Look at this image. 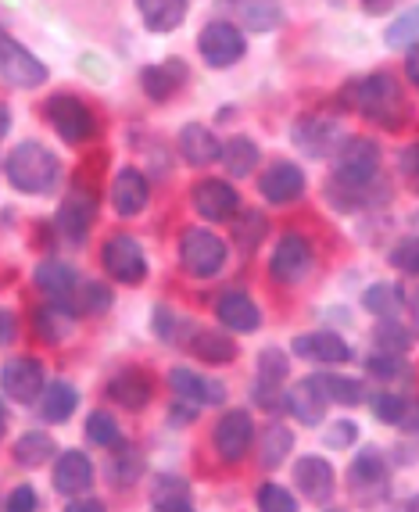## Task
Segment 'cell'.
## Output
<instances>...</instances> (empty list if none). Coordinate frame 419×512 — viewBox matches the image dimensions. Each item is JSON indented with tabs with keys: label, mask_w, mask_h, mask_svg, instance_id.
I'll return each instance as SVG.
<instances>
[{
	"label": "cell",
	"mask_w": 419,
	"mask_h": 512,
	"mask_svg": "<svg viewBox=\"0 0 419 512\" xmlns=\"http://www.w3.org/2000/svg\"><path fill=\"white\" fill-rule=\"evenodd\" d=\"M4 172H8L11 187L22 194H51L61 180V162L40 140H22L4 158Z\"/></svg>",
	"instance_id": "obj_1"
},
{
	"label": "cell",
	"mask_w": 419,
	"mask_h": 512,
	"mask_svg": "<svg viewBox=\"0 0 419 512\" xmlns=\"http://www.w3.org/2000/svg\"><path fill=\"white\" fill-rule=\"evenodd\" d=\"M348 104L351 108H359L366 119H377L384 126H398L394 115H402L405 101H402V86L398 79L387 76V72H373L366 79H355L348 86Z\"/></svg>",
	"instance_id": "obj_2"
},
{
	"label": "cell",
	"mask_w": 419,
	"mask_h": 512,
	"mask_svg": "<svg viewBox=\"0 0 419 512\" xmlns=\"http://www.w3.org/2000/svg\"><path fill=\"white\" fill-rule=\"evenodd\" d=\"M380 176V147L366 137H355L337 151L334 183L351 190H369Z\"/></svg>",
	"instance_id": "obj_3"
},
{
	"label": "cell",
	"mask_w": 419,
	"mask_h": 512,
	"mask_svg": "<svg viewBox=\"0 0 419 512\" xmlns=\"http://www.w3.org/2000/svg\"><path fill=\"white\" fill-rule=\"evenodd\" d=\"M43 115L51 122V129L58 133L65 144H86V140L97 133V122H94V111L86 108L79 97L72 94H58L51 101L43 104Z\"/></svg>",
	"instance_id": "obj_4"
},
{
	"label": "cell",
	"mask_w": 419,
	"mask_h": 512,
	"mask_svg": "<svg viewBox=\"0 0 419 512\" xmlns=\"http://www.w3.org/2000/svg\"><path fill=\"white\" fill-rule=\"evenodd\" d=\"M180 262L194 280H208L226 265V244L208 230H187L180 240Z\"/></svg>",
	"instance_id": "obj_5"
},
{
	"label": "cell",
	"mask_w": 419,
	"mask_h": 512,
	"mask_svg": "<svg viewBox=\"0 0 419 512\" xmlns=\"http://www.w3.org/2000/svg\"><path fill=\"white\" fill-rule=\"evenodd\" d=\"M197 51H201L205 65H212V69H230V65H237L244 58L248 40L230 22H208L201 29V36H197Z\"/></svg>",
	"instance_id": "obj_6"
},
{
	"label": "cell",
	"mask_w": 419,
	"mask_h": 512,
	"mask_svg": "<svg viewBox=\"0 0 419 512\" xmlns=\"http://www.w3.org/2000/svg\"><path fill=\"white\" fill-rule=\"evenodd\" d=\"M104 269L112 276L115 283H144L147 276V258H144V248H140L137 240L126 237V233H115V237L104 240Z\"/></svg>",
	"instance_id": "obj_7"
},
{
	"label": "cell",
	"mask_w": 419,
	"mask_h": 512,
	"mask_svg": "<svg viewBox=\"0 0 419 512\" xmlns=\"http://www.w3.org/2000/svg\"><path fill=\"white\" fill-rule=\"evenodd\" d=\"M0 76L11 90H33V86L47 83V65L40 58L22 47L15 36H4V47H0Z\"/></svg>",
	"instance_id": "obj_8"
},
{
	"label": "cell",
	"mask_w": 419,
	"mask_h": 512,
	"mask_svg": "<svg viewBox=\"0 0 419 512\" xmlns=\"http://www.w3.org/2000/svg\"><path fill=\"white\" fill-rule=\"evenodd\" d=\"M0 384H4V394H8V402L18 405H29V402H40L43 394V362L33 359V355H15V359L4 362L0 369Z\"/></svg>",
	"instance_id": "obj_9"
},
{
	"label": "cell",
	"mask_w": 419,
	"mask_h": 512,
	"mask_svg": "<svg viewBox=\"0 0 419 512\" xmlns=\"http://www.w3.org/2000/svg\"><path fill=\"white\" fill-rule=\"evenodd\" d=\"M255 384H251V398H255L262 409H276L283 405V384H287V351L280 348H266L258 351L255 362Z\"/></svg>",
	"instance_id": "obj_10"
},
{
	"label": "cell",
	"mask_w": 419,
	"mask_h": 512,
	"mask_svg": "<svg viewBox=\"0 0 419 512\" xmlns=\"http://www.w3.org/2000/svg\"><path fill=\"white\" fill-rule=\"evenodd\" d=\"M294 144L312 158H330L344 147V126L330 115H308L294 126Z\"/></svg>",
	"instance_id": "obj_11"
},
{
	"label": "cell",
	"mask_w": 419,
	"mask_h": 512,
	"mask_svg": "<svg viewBox=\"0 0 419 512\" xmlns=\"http://www.w3.org/2000/svg\"><path fill=\"white\" fill-rule=\"evenodd\" d=\"M251 441H255V423H251L248 412L233 409L215 423L212 444H215V455L223 462H240L251 452Z\"/></svg>",
	"instance_id": "obj_12"
},
{
	"label": "cell",
	"mask_w": 419,
	"mask_h": 512,
	"mask_svg": "<svg viewBox=\"0 0 419 512\" xmlns=\"http://www.w3.org/2000/svg\"><path fill=\"white\" fill-rule=\"evenodd\" d=\"M94 215H97L94 194L83 187H72L58 208V233L69 240V244H83L90 226H94Z\"/></svg>",
	"instance_id": "obj_13"
},
{
	"label": "cell",
	"mask_w": 419,
	"mask_h": 512,
	"mask_svg": "<svg viewBox=\"0 0 419 512\" xmlns=\"http://www.w3.org/2000/svg\"><path fill=\"white\" fill-rule=\"evenodd\" d=\"M36 287H40V294L47 301L79 312V287H83V283H79V276H76L72 265L58 262V258L40 262V269H36Z\"/></svg>",
	"instance_id": "obj_14"
},
{
	"label": "cell",
	"mask_w": 419,
	"mask_h": 512,
	"mask_svg": "<svg viewBox=\"0 0 419 512\" xmlns=\"http://www.w3.org/2000/svg\"><path fill=\"white\" fill-rule=\"evenodd\" d=\"M190 201H194L197 215L208 222H226L230 215H237L240 194L223 180H201L190 190Z\"/></svg>",
	"instance_id": "obj_15"
},
{
	"label": "cell",
	"mask_w": 419,
	"mask_h": 512,
	"mask_svg": "<svg viewBox=\"0 0 419 512\" xmlns=\"http://www.w3.org/2000/svg\"><path fill=\"white\" fill-rule=\"evenodd\" d=\"M294 487H298L308 502L326 505L334 498V487H337L334 466L326 459H319V455H305V459L294 462Z\"/></svg>",
	"instance_id": "obj_16"
},
{
	"label": "cell",
	"mask_w": 419,
	"mask_h": 512,
	"mask_svg": "<svg viewBox=\"0 0 419 512\" xmlns=\"http://www.w3.org/2000/svg\"><path fill=\"white\" fill-rule=\"evenodd\" d=\"M308 265H312L308 240L298 237V233H287V237H280L273 258H269V273H273L276 283H298L308 273Z\"/></svg>",
	"instance_id": "obj_17"
},
{
	"label": "cell",
	"mask_w": 419,
	"mask_h": 512,
	"mask_svg": "<svg viewBox=\"0 0 419 512\" xmlns=\"http://www.w3.org/2000/svg\"><path fill=\"white\" fill-rule=\"evenodd\" d=\"M258 190H262L269 205H291V201H298L305 194V172L291 162H276L269 165V172H262Z\"/></svg>",
	"instance_id": "obj_18"
},
{
	"label": "cell",
	"mask_w": 419,
	"mask_h": 512,
	"mask_svg": "<svg viewBox=\"0 0 419 512\" xmlns=\"http://www.w3.org/2000/svg\"><path fill=\"white\" fill-rule=\"evenodd\" d=\"M326 405H330V398H326V391L319 387L316 376H312V380H301V384H294L291 391L283 394V409L291 412L298 423H305V427L323 423Z\"/></svg>",
	"instance_id": "obj_19"
},
{
	"label": "cell",
	"mask_w": 419,
	"mask_h": 512,
	"mask_svg": "<svg viewBox=\"0 0 419 512\" xmlns=\"http://www.w3.org/2000/svg\"><path fill=\"white\" fill-rule=\"evenodd\" d=\"M215 316L219 323L230 326L233 333H255L262 326V308L248 298L244 291H226L215 301Z\"/></svg>",
	"instance_id": "obj_20"
},
{
	"label": "cell",
	"mask_w": 419,
	"mask_h": 512,
	"mask_svg": "<svg viewBox=\"0 0 419 512\" xmlns=\"http://www.w3.org/2000/svg\"><path fill=\"white\" fill-rule=\"evenodd\" d=\"M151 201V187H147V176L137 169H122L112 180V208L126 219L140 215Z\"/></svg>",
	"instance_id": "obj_21"
},
{
	"label": "cell",
	"mask_w": 419,
	"mask_h": 512,
	"mask_svg": "<svg viewBox=\"0 0 419 512\" xmlns=\"http://www.w3.org/2000/svg\"><path fill=\"white\" fill-rule=\"evenodd\" d=\"M151 380H147V373H140V369H119V373L108 380V398L112 402H119L122 409L129 412H140L151 405Z\"/></svg>",
	"instance_id": "obj_22"
},
{
	"label": "cell",
	"mask_w": 419,
	"mask_h": 512,
	"mask_svg": "<svg viewBox=\"0 0 419 512\" xmlns=\"http://www.w3.org/2000/svg\"><path fill=\"white\" fill-rule=\"evenodd\" d=\"M180 154L183 162L194 165V169H205V165H212L215 158H223V144L215 140V133L208 126H201V122H190V126L180 129Z\"/></svg>",
	"instance_id": "obj_23"
},
{
	"label": "cell",
	"mask_w": 419,
	"mask_h": 512,
	"mask_svg": "<svg viewBox=\"0 0 419 512\" xmlns=\"http://www.w3.org/2000/svg\"><path fill=\"white\" fill-rule=\"evenodd\" d=\"M294 355L308 362H323V366H341L351 359V348L337 333H301L294 337Z\"/></svg>",
	"instance_id": "obj_24"
},
{
	"label": "cell",
	"mask_w": 419,
	"mask_h": 512,
	"mask_svg": "<svg viewBox=\"0 0 419 512\" xmlns=\"http://www.w3.org/2000/svg\"><path fill=\"white\" fill-rule=\"evenodd\" d=\"M90 484H94V462L83 452H61L58 466H54V487L61 495H86Z\"/></svg>",
	"instance_id": "obj_25"
},
{
	"label": "cell",
	"mask_w": 419,
	"mask_h": 512,
	"mask_svg": "<svg viewBox=\"0 0 419 512\" xmlns=\"http://www.w3.org/2000/svg\"><path fill=\"white\" fill-rule=\"evenodd\" d=\"M169 387L180 394V402L194 405V409L223 402V387L212 384V380H205L201 373H190V369H183V366L169 369Z\"/></svg>",
	"instance_id": "obj_26"
},
{
	"label": "cell",
	"mask_w": 419,
	"mask_h": 512,
	"mask_svg": "<svg viewBox=\"0 0 419 512\" xmlns=\"http://www.w3.org/2000/svg\"><path fill=\"white\" fill-rule=\"evenodd\" d=\"M183 79H187V65H180V61H165V65H151V69L140 72L144 94L151 97V101H169V97L180 90Z\"/></svg>",
	"instance_id": "obj_27"
},
{
	"label": "cell",
	"mask_w": 419,
	"mask_h": 512,
	"mask_svg": "<svg viewBox=\"0 0 419 512\" xmlns=\"http://www.w3.org/2000/svg\"><path fill=\"white\" fill-rule=\"evenodd\" d=\"M137 11L151 33H172L187 18V0H137Z\"/></svg>",
	"instance_id": "obj_28"
},
{
	"label": "cell",
	"mask_w": 419,
	"mask_h": 512,
	"mask_svg": "<svg viewBox=\"0 0 419 512\" xmlns=\"http://www.w3.org/2000/svg\"><path fill=\"white\" fill-rule=\"evenodd\" d=\"M76 405H79V391L72 384H65V380H54L40 394V416L47 423H65L76 412Z\"/></svg>",
	"instance_id": "obj_29"
},
{
	"label": "cell",
	"mask_w": 419,
	"mask_h": 512,
	"mask_svg": "<svg viewBox=\"0 0 419 512\" xmlns=\"http://www.w3.org/2000/svg\"><path fill=\"white\" fill-rule=\"evenodd\" d=\"M190 351H194L201 362H212V366H226V362L237 359V344H233L226 333H215V330L190 333Z\"/></svg>",
	"instance_id": "obj_30"
},
{
	"label": "cell",
	"mask_w": 419,
	"mask_h": 512,
	"mask_svg": "<svg viewBox=\"0 0 419 512\" xmlns=\"http://www.w3.org/2000/svg\"><path fill=\"white\" fill-rule=\"evenodd\" d=\"M151 505H154V509H162V512H187V509H194V498H190L187 480L169 477V473L154 477Z\"/></svg>",
	"instance_id": "obj_31"
},
{
	"label": "cell",
	"mask_w": 419,
	"mask_h": 512,
	"mask_svg": "<svg viewBox=\"0 0 419 512\" xmlns=\"http://www.w3.org/2000/svg\"><path fill=\"white\" fill-rule=\"evenodd\" d=\"M351 487L355 491H373V487H384L387 484V462L384 455L377 452V448H366V452H359V459L351 462V473H348Z\"/></svg>",
	"instance_id": "obj_32"
},
{
	"label": "cell",
	"mask_w": 419,
	"mask_h": 512,
	"mask_svg": "<svg viewBox=\"0 0 419 512\" xmlns=\"http://www.w3.org/2000/svg\"><path fill=\"white\" fill-rule=\"evenodd\" d=\"M76 316L79 312L51 301V305H43L40 312H36V330H40V337L47 344H61L72 333V326H76Z\"/></svg>",
	"instance_id": "obj_33"
},
{
	"label": "cell",
	"mask_w": 419,
	"mask_h": 512,
	"mask_svg": "<svg viewBox=\"0 0 419 512\" xmlns=\"http://www.w3.org/2000/svg\"><path fill=\"white\" fill-rule=\"evenodd\" d=\"M240 22L255 33H273L283 22L280 0H240Z\"/></svg>",
	"instance_id": "obj_34"
},
{
	"label": "cell",
	"mask_w": 419,
	"mask_h": 512,
	"mask_svg": "<svg viewBox=\"0 0 419 512\" xmlns=\"http://www.w3.org/2000/svg\"><path fill=\"white\" fill-rule=\"evenodd\" d=\"M294 448V434L283 423H273V427L262 430V441H258V452H262V466L266 470H280L287 455Z\"/></svg>",
	"instance_id": "obj_35"
},
{
	"label": "cell",
	"mask_w": 419,
	"mask_h": 512,
	"mask_svg": "<svg viewBox=\"0 0 419 512\" xmlns=\"http://www.w3.org/2000/svg\"><path fill=\"white\" fill-rule=\"evenodd\" d=\"M223 165L230 176H237V180H244V176H251L258 165V144L248 137H230L223 144Z\"/></svg>",
	"instance_id": "obj_36"
},
{
	"label": "cell",
	"mask_w": 419,
	"mask_h": 512,
	"mask_svg": "<svg viewBox=\"0 0 419 512\" xmlns=\"http://www.w3.org/2000/svg\"><path fill=\"white\" fill-rule=\"evenodd\" d=\"M47 459H54V441L40 430H29L15 441V462L18 466H43Z\"/></svg>",
	"instance_id": "obj_37"
},
{
	"label": "cell",
	"mask_w": 419,
	"mask_h": 512,
	"mask_svg": "<svg viewBox=\"0 0 419 512\" xmlns=\"http://www.w3.org/2000/svg\"><path fill=\"white\" fill-rule=\"evenodd\" d=\"M362 305H366L373 316L394 319L398 312H402L405 298H402V291H398V287H391V283H373V287L362 294Z\"/></svg>",
	"instance_id": "obj_38"
},
{
	"label": "cell",
	"mask_w": 419,
	"mask_h": 512,
	"mask_svg": "<svg viewBox=\"0 0 419 512\" xmlns=\"http://www.w3.org/2000/svg\"><path fill=\"white\" fill-rule=\"evenodd\" d=\"M319 380V387L326 391V398L330 402H337V405H362V384L359 380H348V376H337V373H323V376H316Z\"/></svg>",
	"instance_id": "obj_39"
},
{
	"label": "cell",
	"mask_w": 419,
	"mask_h": 512,
	"mask_svg": "<svg viewBox=\"0 0 419 512\" xmlns=\"http://www.w3.org/2000/svg\"><path fill=\"white\" fill-rule=\"evenodd\" d=\"M369 373L377 376V380H387V384H398V380H412V366L402 359V355H394V351H380L369 359Z\"/></svg>",
	"instance_id": "obj_40"
},
{
	"label": "cell",
	"mask_w": 419,
	"mask_h": 512,
	"mask_svg": "<svg viewBox=\"0 0 419 512\" xmlns=\"http://www.w3.org/2000/svg\"><path fill=\"white\" fill-rule=\"evenodd\" d=\"M140 470H144V459H140V448L137 444H122L119 455L112 459V480L119 487H129L133 480L140 477Z\"/></svg>",
	"instance_id": "obj_41"
},
{
	"label": "cell",
	"mask_w": 419,
	"mask_h": 512,
	"mask_svg": "<svg viewBox=\"0 0 419 512\" xmlns=\"http://www.w3.org/2000/svg\"><path fill=\"white\" fill-rule=\"evenodd\" d=\"M86 437L94 444H101V448H119L122 444L119 423H115V416H108V412H90V416H86Z\"/></svg>",
	"instance_id": "obj_42"
},
{
	"label": "cell",
	"mask_w": 419,
	"mask_h": 512,
	"mask_svg": "<svg viewBox=\"0 0 419 512\" xmlns=\"http://www.w3.org/2000/svg\"><path fill=\"white\" fill-rule=\"evenodd\" d=\"M409 398H402V394H391V391H380L369 398V409H373V416L384 419V423H398L402 427L405 412H409Z\"/></svg>",
	"instance_id": "obj_43"
},
{
	"label": "cell",
	"mask_w": 419,
	"mask_h": 512,
	"mask_svg": "<svg viewBox=\"0 0 419 512\" xmlns=\"http://www.w3.org/2000/svg\"><path fill=\"white\" fill-rule=\"evenodd\" d=\"M233 237H237L240 251H255L258 244H262V237H266V215L244 212L237 219V230H233Z\"/></svg>",
	"instance_id": "obj_44"
},
{
	"label": "cell",
	"mask_w": 419,
	"mask_h": 512,
	"mask_svg": "<svg viewBox=\"0 0 419 512\" xmlns=\"http://www.w3.org/2000/svg\"><path fill=\"white\" fill-rule=\"evenodd\" d=\"M112 308V291L104 283H83L79 287V316H104Z\"/></svg>",
	"instance_id": "obj_45"
},
{
	"label": "cell",
	"mask_w": 419,
	"mask_h": 512,
	"mask_svg": "<svg viewBox=\"0 0 419 512\" xmlns=\"http://www.w3.org/2000/svg\"><path fill=\"white\" fill-rule=\"evenodd\" d=\"M377 344L384 351H394V355H405L409 351V344H412V333L405 330L398 319H380V326H377Z\"/></svg>",
	"instance_id": "obj_46"
},
{
	"label": "cell",
	"mask_w": 419,
	"mask_h": 512,
	"mask_svg": "<svg viewBox=\"0 0 419 512\" xmlns=\"http://www.w3.org/2000/svg\"><path fill=\"white\" fill-rule=\"evenodd\" d=\"M419 43V8H412L409 15H402L387 29V47H416Z\"/></svg>",
	"instance_id": "obj_47"
},
{
	"label": "cell",
	"mask_w": 419,
	"mask_h": 512,
	"mask_svg": "<svg viewBox=\"0 0 419 512\" xmlns=\"http://www.w3.org/2000/svg\"><path fill=\"white\" fill-rule=\"evenodd\" d=\"M258 509H266V512H291V509H298V502H294V495L287 491V487L262 484V487H258Z\"/></svg>",
	"instance_id": "obj_48"
},
{
	"label": "cell",
	"mask_w": 419,
	"mask_h": 512,
	"mask_svg": "<svg viewBox=\"0 0 419 512\" xmlns=\"http://www.w3.org/2000/svg\"><path fill=\"white\" fill-rule=\"evenodd\" d=\"M391 265L394 269H402V273H409V276H419V237L402 240V244L391 251Z\"/></svg>",
	"instance_id": "obj_49"
},
{
	"label": "cell",
	"mask_w": 419,
	"mask_h": 512,
	"mask_svg": "<svg viewBox=\"0 0 419 512\" xmlns=\"http://www.w3.org/2000/svg\"><path fill=\"white\" fill-rule=\"evenodd\" d=\"M330 448H351V444L359 441V427L351 423V419H341V423H334V427L326 430V437H323Z\"/></svg>",
	"instance_id": "obj_50"
},
{
	"label": "cell",
	"mask_w": 419,
	"mask_h": 512,
	"mask_svg": "<svg viewBox=\"0 0 419 512\" xmlns=\"http://www.w3.org/2000/svg\"><path fill=\"white\" fill-rule=\"evenodd\" d=\"M154 330H158V337H165L169 344L180 341L183 333V319H176V312H169V308H158V316H154Z\"/></svg>",
	"instance_id": "obj_51"
},
{
	"label": "cell",
	"mask_w": 419,
	"mask_h": 512,
	"mask_svg": "<svg viewBox=\"0 0 419 512\" xmlns=\"http://www.w3.org/2000/svg\"><path fill=\"white\" fill-rule=\"evenodd\" d=\"M398 169L405 172V180H409L412 187H419V140L398 154Z\"/></svg>",
	"instance_id": "obj_52"
},
{
	"label": "cell",
	"mask_w": 419,
	"mask_h": 512,
	"mask_svg": "<svg viewBox=\"0 0 419 512\" xmlns=\"http://www.w3.org/2000/svg\"><path fill=\"white\" fill-rule=\"evenodd\" d=\"M8 512H26V509H36V491L29 484H22V487H15L8 495Z\"/></svg>",
	"instance_id": "obj_53"
},
{
	"label": "cell",
	"mask_w": 419,
	"mask_h": 512,
	"mask_svg": "<svg viewBox=\"0 0 419 512\" xmlns=\"http://www.w3.org/2000/svg\"><path fill=\"white\" fill-rule=\"evenodd\" d=\"M405 76H409V83L419 90V43L409 47V54H405Z\"/></svg>",
	"instance_id": "obj_54"
},
{
	"label": "cell",
	"mask_w": 419,
	"mask_h": 512,
	"mask_svg": "<svg viewBox=\"0 0 419 512\" xmlns=\"http://www.w3.org/2000/svg\"><path fill=\"white\" fill-rule=\"evenodd\" d=\"M86 509H97V512H101L104 502H101V498H72V502H69V512H86Z\"/></svg>",
	"instance_id": "obj_55"
},
{
	"label": "cell",
	"mask_w": 419,
	"mask_h": 512,
	"mask_svg": "<svg viewBox=\"0 0 419 512\" xmlns=\"http://www.w3.org/2000/svg\"><path fill=\"white\" fill-rule=\"evenodd\" d=\"M0 319H4V344L15 341V316L11 312H0Z\"/></svg>",
	"instance_id": "obj_56"
},
{
	"label": "cell",
	"mask_w": 419,
	"mask_h": 512,
	"mask_svg": "<svg viewBox=\"0 0 419 512\" xmlns=\"http://www.w3.org/2000/svg\"><path fill=\"white\" fill-rule=\"evenodd\" d=\"M366 4V11H373V15H380V11H387L394 4V0H362Z\"/></svg>",
	"instance_id": "obj_57"
},
{
	"label": "cell",
	"mask_w": 419,
	"mask_h": 512,
	"mask_svg": "<svg viewBox=\"0 0 419 512\" xmlns=\"http://www.w3.org/2000/svg\"><path fill=\"white\" fill-rule=\"evenodd\" d=\"M412 312H416V330H419V298L412 301Z\"/></svg>",
	"instance_id": "obj_58"
},
{
	"label": "cell",
	"mask_w": 419,
	"mask_h": 512,
	"mask_svg": "<svg viewBox=\"0 0 419 512\" xmlns=\"http://www.w3.org/2000/svg\"><path fill=\"white\" fill-rule=\"evenodd\" d=\"M409 509H419V495H416V498H412V502H409Z\"/></svg>",
	"instance_id": "obj_59"
}]
</instances>
